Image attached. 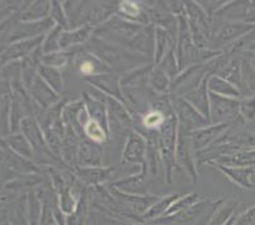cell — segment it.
<instances>
[{
    "mask_svg": "<svg viewBox=\"0 0 255 225\" xmlns=\"http://www.w3.org/2000/svg\"><path fill=\"white\" fill-rule=\"evenodd\" d=\"M94 34L108 42L146 56L154 62V25H142L129 22L116 14L98 27L94 31Z\"/></svg>",
    "mask_w": 255,
    "mask_h": 225,
    "instance_id": "1",
    "label": "cell"
},
{
    "mask_svg": "<svg viewBox=\"0 0 255 225\" xmlns=\"http://www.w3.org/2000/svg\"><path fill=\"white\" fill-rule=\"evenodd\" d=\"M84 48L101 59L112 73L125 74L143 65L152 64V60L146 56L108 42L96 34H93Z\"/></svg>",
    "mask_w": 255,
    "mask_h": 225,
    "instance_id": "2",
    "label": "cell"
},
{
    "mask_svg": "<svg viewBox=\"0 0 255 225\" xmlns=\"http://www.w3.org/2000/svg\"><path fill=\"white\" fill-rule=\"evenodd\" d=\"M106 106L108 112L110 143L124 148L125 141L133 130V118L126 104L121 101L106 96Z\"/></svg>",
    "mask_w": 255,
    "mask_h": 225,
    "instance_id": "3",
    "label": "cell"
},
{
    "mask_svg": "<svg viewBox=\"0 0 255 225\" xmlns=\"http://www.w3.org/2000/svg\"><path fill=\"white\" fill-rule=\"evenodd\" d=\"M185 17L192 41L197 48H208L212 37V20L197 1H184Z\"/></svg>",
    "mask_w": 255,
    "mask_h": 225,
    "instance_id": "4",
    "label": "cell"
},
{
    "mask_svg": "<svg viewBox=\"0 0 255 225\" xmlns=\"http://www.w3.org/2000/svg\"><path fill=\"white\" fill-rule=\"evenodd\" d=\"M253 29H255V25L250 23L241 22V20H229V22L221 20L216 28L213 29L208 48L222 52Z\"/></svg>",
    "mask_w": 255,
    "mask_h": 225,
    "instance_id": "5",
    "label": "cell"
},
{
    "mask_svg": "<svg viewBox=\"0 0 255 225\" xmlns=\"http://www.w3.org/2000/svg\"><path fill=\"white\" fill-rule=\"evenodd\" d=\"M175 163L179 171L193 183L198 181V168H197L196 152L189 140V132L178 126V138L175 144Z\"/></svg>",
    "mask_w": 255,
    "mask_h": 225,
    "instance_id": "6",
    "label": "cell"
},
{
    "mask_svg": "<svg viewBox=\"0 0 255 225\" xmlns=\"http://www.w3.org/2000/svg\"><path fill=\"white\" fill-rule=\"evenodd\" d=\"M170 97L174 115L177 117L178 126L182 127L185 131L191 132L210 125V121L197 108H194L187 99L177 96V94H170Z\"/></svg>",
    "mask_w": 255,
    "mask_h": 225,
    "instance_id": "7",
    "label": "cell"
},
{
    "mask_svg": "<svg viewBox=\"0 0 255 225\" xmlns=\"http://www.w3.org/2000/svg\"><path fill=\"white\" fill-rule=\"evenodd\" d=\"M239 117V99L210 93V124H231Z\"/></svg>",
    "mask_w": 255,
    "mask_h": 225,
    "instance_id": "8",
    "label": "cell"
},
{
    "mask_svg": "<svg viewBox=\"0 0 255 225\" xmlns=\"http://www.w3.org/2000/svg\"><path fill=\"white\" fill-rule=\"evenodd\" d=\"M74 172L85 187L93 189V187L106 186L115 182L117 168L115 166L87 167V168H76Z\"/></svg>",
    "mask_w": 255,
    "mask_h": 225,
    "instance_id": "9",
    "label": "cell"
},
{
    "mask_svg": "<svg viewBox=\"0 0 255 225\" xmlns=\"http://www.w3.org/2000/svg\"><path fill=\"white\" fill-rule=\"evenodd\" d=\"M71 69L80 76L82 80L90 78V76L99 75V74L111 73L110 68L101 59L85 50L84 47L80 48L76 56L74 57Z\"/></svg>",
    "mask_w": 255,
    "mask_h": 225,
    "instance_id": "10",
    "label": "cell"
},
{
    "mask_svg": "<svg viewBox=\"0 0 255 225\" xmlns=\"http://www.w3.org/2000/svg\"><path fill=\"white\" fill-rule=\"evenodd\" d=\"M231 124H210L207 126L189 132V140H191L194 152H201L221 140L225 132L230 129Z\"/></svg>",
    "mask_w": 255,
    "mask_h": 225,
    "instance_id": "11",
    "label": "cell"
},
{
    "mask_svg": "<svg viewBox=\"0 0 255 225\" xmlns=\"http://www.w3.org/2000/svg\"><path fill=\"white\" fill-rule=\"evenodd\" d=\"M83 82L88 83L90 87L103 93L104 96L118 99V101L126 104L124 92H122V88H121V74L111 71V73L99 74V75L83 79Z\"/></svg>",
    "mask_w": 255,
    "mask_h": 225,
    "instance_id": "12",
    "label": "cell"
},
{
    "mask_svg": "<svg viewBox=\"0 0 255 225\" xmlns=\"http://www.w3.org/2000/svg\"><path fill=\"white\" fill-rule=\"evenodd\" d=\"M107 187L110 189L111 194L120 201L127 210L133 214L135 217L140 218L142 220L143 214L146 211L151 208L152 204L159 199V196L156 195H149V196H140V195H131L126 194V192H122L120 190H117L116 187L111 186V185H107Z\"/></svg>",
    "mask_w": 255,
    "mask_h": 225,
    "instance_id": "13",
    "label": "cell"
},
{
    "mask_svg": "<svg viewBox=\"0 0 255 225\" xmlns=\"http://www.w3.org/2000/svg\"><path fill=\"white\" fill-rule=\"evenodd\" d=\"M104 155H106L104 145L93 143L88 139H83L78 152V168L106 166Z\"/></svg>",
    "mask_w": 255,
    "mask_h": 225,
    "instance_id": "14",
    "label": "cell"
},
{
    "mask_svg": "<svg viewBox=\"0 0 255 225\" xmlns=\"http://www.w3.org/2000/svg\"><path fill=\"white\" fill-rule=\"evenodd\" d=\"M111 186L116 187L117 190L126 194L131 195H140V196H149V195H154L150 192V185L151 181L149 180L147 175H146L145 168H142V172L138 175L128 176L122 180H118L116 182L110 183Z\"/></svg>",
    "mask_w": 255,
    "mask_h": 225,
    "instance_id": "15",
    "label": "cell"
},
{
    "mask_svg": "<svg viewBox=\"0 0 255 225\" xmlns=\"http://www.w3.org/2000/svg\"><path fill=\"white\" fill-rule=\"evenodd\" d=\"M96 29L90 25H82L78 28L64 29L60 36V51L82 48L92 38Z\"/></svg>",
    "mask_w": 255,
    "mask_h": 225,
    "instance_id": "16",
    "label": "cell"
},
{
    "mask_svg": "<svg viewBox=\"0 0 255 225\" xmlns=\"http://www.w3.org/2000/svg\"><path fill=\"white\" fill-rule=\"evenodd\" d=\"M216 167L227 180L234 183L235 186L243 190H254L255 185L253 182V176L255 175V167H226V166H213Z\"/></svg>",
    "mask_w": 255,
    "mask_h": 225,
    "instance_id": "17",
    "label": "cell"
},
{
    "mask_svg": "<svg viewBox=\"0 0 255 225\" xmlns=\"http://www.w3.org/2000/svg\"><path fill=\"white\" fill-rule=\"evenodd\" d=\"M117 15H120L124 19L129 20V22L138 23V24L142 25H150L145 1H137V0L118 1Z\"/></svg>",
    "mask_w": 255,
    "mask_h": 225,
    "instance_id": "18",
    "label": "cell"
},
{
    "mask_svg": "<svg viewBox=\"0 0 255 225\" xmlns=\"http://www.w3.org/2000/svg\"><path fill=\"white\" fill-rule=\"evenodd\" d=\"M83 139L76 134L74 130L68 129L65 131V136L62 139V147H61V162L65 167L75 171L78 168V152L80 143Z\"/></svg>",
    "mask_w": 255,
    "mask_h": 225,
    "instance_id": "19",
    "label": "cell"
},
{
    "mask_svg": "<svg viewBox=\"0 0 255 225\" xmlns=\"http://www.w3.org/2000/svg\"><path fill=\"white\" fill-rule=\"evenodd\" d=\"M32 93L37 103L46 111L56 106L62 98V96L56 93L39 75H37L32 82Z\"/></svg>",
    "mask_w": 255,
    "mask_h": 225,
    "instance_id": "20",
    "label": "cell"
},
{
    "mask_svg": "<svg viewBox=\"0 0 255 225\" xmlns=\"http://www.w3.org/2000/svg\"><path fill=\"white\" fill-rule=\"evenodd\" d=\"M208 78L210 76H207L201 84L197 85L196 88L189 90L188 93H185L182 97L187 99L194 108H197L210 121V92H208L207 87Z\"/></svg>",
    "mask_w": 255,
    "mask_h": 225,
    "instance_id": "21",
    "label": "cell"
},
{
    "mask_svg": "<svg viewBox=\"0 0 255 225\" xmlns=\"http://www.w3.org/2000/svg\"><path fill=\"white\" fill-rule=\"evenodd\" d=\"M175 48V38L170 32L161 27H155V46H154V65L159 64L169 51Z\"/></svg>",
    "mask_w": 255,
    "mask_h": 225,
    "instance_id": "22",
    "label": "cell"
},
{
    "mask_svg": "<svg viewBox=\"0 0 255 225\" xmlns=\"http://www.w3.org/2000/svg\"><path fill=\"white\" fill-rule=\"evenodd\" d=\"M180 196V194H169L165 196H159L156 201L151 205V208L146 211L142 217L143 223H154L156 220L161 219V218L165 217V214L168 213L169 208L173 205V203L177 200L178 197Z\"/></svg>",
    "mask_w": 255,
    "mask_h": 225,
    "instance_id": "23",
    "label": "cell"
},
{
    "mask_svg": "<svg viewBox=\"0 0 255 225\" xmlns=\"http://www.w3.org/2000/svg\"><path fill=\"white\" fill-rule=\"evenodd\" d=\"M92 215L93 209L92 204H90L89 189H88L79 201L75 211L71 215L66 217L65 225H87L92 219Z\"/></svg>",
    "mask_w": 255,
    "mask_h": 225,
    "instance_id": "24",
    "label": "cell"
},
{
    "mask_svg": "<svg viewBox=\"0 0 255 225\" xmlns=\"http://www.w3.org/2000/svg\"><path fill=\"white\" fill-rule=\"evenodd\" d=\"M208 92L215 93L217 96L227 97V98H241V92L235 84L227 82L226 79L221 78L219 75H210L207 82Z\"/></svg>",
    "mask_w": 255,
    "mask_h": 225,
    "instance_id": "25",
    "label": "cell"
},
{
    "mask_svg": "<svg viewBox=\"0 0 255 225\" xmlns=\"http://www.w3.org/2000/svg\"><path fill=\"white\" fill-rule=\"evenodd\" d=\"M243 204L235 199H227L224 200V203L216 209V211L213 213L212 217L207 222L206 225H225L229 220L233 218L236 211L241 208Z\"/></svg>",
    "mask_w": 255,
    "mask_h": 225,
    "instance_id": "26",
    "label": "cell"
},
{
    "mask_svg": "<svg viewBox=\"0 0 255 225\" xmlns=\"http://www.w3.org/2000/svg\"><path fill=\"white\" fill-rule=\"evenodd\" d=\"M79 50H80V48H74V50L59 51V52H55V54L43 55L42 64L51 66V68L59 69V70H61L62 73H64L66 69L71 68L74 57L76 56Z\"/></svg>",
    "mask_w": 255,
    "mask_h": 225,
    "instance_id": "27",
    "label": "cell"
},
{
    "mask_svg": "<svg viewBox=\"0 0 255 225\" xmlns=\"http://www.w3.org/2000/svg\"><path fill=\"white\" fill-rule=\"evenodd\" d=\"M147 85L156 94L165 96V94L171 93V79L156 65H154V68L150 73Z\"/></svg>",
    "mask_w": 255,
    "mask_h": 225,
    "instance_id": "28",
    "label": "cell"
},
{
    "mask_svg": "<svg viewBox=\"0 0 255 225\" xmlns=\"http://www.w3.org/2000/svg\"><path fill=\"white\" fill-rule=\"evenodd\" d=\"M38 75L52 88L56 93H59L60 96L64 94L65 90V82H64V73L59 69L51 68L47 65L41 64L38 69Z\"/></svg>",
    "mask_w": 255,
    "mask_h": 225,
    "instance_id": "29",
    "label": "cell"
},
{
    "mask_svg": "<svg viewBox=\"0 0 255 225\" xmlns=\"http://www.w3.org/2000/svg\"><path fill=\"white\" fill-rule=\"evenodd\" d=\"M203 200L202 195L197 194V192H189V194L180 195L177 200L174 201L173 205L169 208L168 213L165 214V217H173V215H177L179 213L188 210V209L193 208L194 205H197L198 203Z\"/></svg>",
    "mask_w": 255,
    "mask_h": 225,
    "instance_id": "30",
    "label": "cell"
},
{
    "mask_svg": "<svg viewBox=\"0 0 255 225\" xmlns=\"http://www.w3.org/2000/svg\"><path fill=\"white\" fill-rule=\"evenodd\" d=\"M83 134H84V139H88L93 143L101 144V145H107L110 143V132L94 120H90L85 125Z\"/></svg>",
    "mask_w": 255,
    "mask_h": 225,
    "instance_id": "31",
    "label": "cell"
},
{
    "mask_svg": "<svg viewBox=\"0 0 255 225\" xmlns=\"http://www.w3.org/2000/svg\"><path fill=\"white\" fill-rule=\"evenodd\" d=\"M239 115L247 124H255V94L239 99Z\"/></svg>",
    "mask_w": 255,
    "mask_h": 225,
    "instance_id": "32",
    "label": "cell"
},
{
    "mask_svg": "<svg viewBox=\"0 0 255 225\" xmlns=\"http://www.w3.org/2000/svg\"><path fill=\"white\" fill-rule=\"evenodd\" d=\"M156 66H159V68L171 79V82H173L174 79L178 76V74L180 73L179 64H178L177 55H175V48L169 51L168 54L164 56V59L161 60Z\"/></svg>",
    "mask_w": 255,
    "mask_h": 225,
    "instance_id": "33",
    "label": "cell"
},
{
    "mask_svg": "<svg viewBox=\"0 0 255 225\" xmlns=\"http://www.w3.org/2000/svg\"><path fill=\"white\" fill-rule=\"evenodd\" d=\"M50 18L52 19V22L55 23V25H59V27H61V28L64 29H70L68 17H66L64 5H62V1H57V0L51 1Z\"/></svg>",
    "mask_w": 255,
    "mask_h": 225,
    "instance_id": "34",
    "label": "cell"
},
{
    "mask_svg": "<svg viewBox=\"0 0 255 225\" xmlns=\"http://www.w3.org/2000/svg\"><path fill=\"white\" fill-rule=\"evenodd\" d=\"M94 211V210H93ZM96 219H97V225H163L157 224V223H129V222H124V220H117L112 219V218H108L103 214H99L96 213Z\"/></svg>",
    "mask_w": 255,
    "mask_h": 225,
    "instance_id": "35",
    "label": "cell"
},
{
    "mask_svg": "<svg viewBox=\"0 0 255 225\" xmlns=\"http://www.w3.org/2000/svg\"><path fill=\"white\" fill-rule=\"evenodd\" d=\"M197 3L201 5V8L205 10V13L208 17L212 18L220 9H222L226 5L227 1H224V0H216V1H213V0H211V1L210 0H206V1H201V0H199Z\"/></svg>",
    "mask_w": 255,
    "mask_h": 225,
    "instance_id": "36",
    "label": "cell"
},
{
    "mask_svg": "<svg viewBox=\"0 0 255 225\" xmlns=\"http://www.w3.org/2000/svg\"><path fill=\"white\" fill-rule=\"evenodd\" d=\"M234 225H255V204L241 211Z\"/></svg>",
    "mask_w": 255,
    "mask_h": 225,
    "instance_id": "37",
    "label": "cell"
},
{
    "mask_svg": "<svg viewBox=\"0 0 255 225\" xmlns=\"http://www.w3.org/2000/svg\"><path fill=\"white\" fill-rule=\"evenodd\" d=\"M87 225H97V219H96V214H94V211H93L92 219H90V222L88 223Z\"/></svg>",
    "mask_w": 255,
    "mask_h": 225,
    "instance_id": "38",
    "label": "cell"
}]
</instances>
